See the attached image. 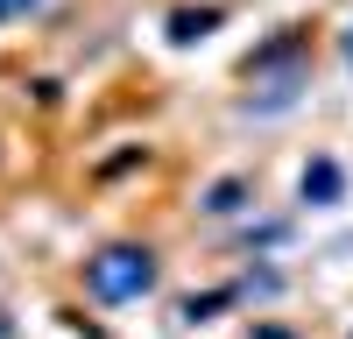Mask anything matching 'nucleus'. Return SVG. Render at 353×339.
Returning <instances> with one entry per match:
<instances>
[{"label": "nucleus", "instance_id": "nucleus-4", "mask_svg": "<svg viewBox=\"0 0 353 339\" xmlns=\"http://www.w3.org/2000/svg\"><path fill=\"white\" fill-rule=\"evenodd\" d=\"M269 297H283V276L276 269H248L241 282H233V304H269Z\"/></svg>", "mask_w": 353, "mask_h": 339}, {"label": "nucleus", "instance_id": "nucleus-1", "mask_svg": "<svg viewBox=\"0 0 353 339\" xmlns=\"http://www.w3.org/2000/svg\"><path fill=\"white\" fill-rule=\"evenodd\" d=\"M156 290V247L141 240H106L85 254V297H92L99 311H128Z\"/></svg>", "mask_w": 353, "mask_h": 339}, {"label": "nucleus", "instance_id": "nucleus-7", "mask_svg": "<svg viewBox=\"0 0 353 339\" xmlns=\"http://www.w3.org/2000/svg\"><path fill=\"white\" fill-rule=\"evenodd\" d=\"M43 0H0V21H14V14H36Z\"/></svg>", "mask_w": 353, "mask_h": 339}, {"label": "nucleus", "instance_id": "nucleus-3", "mask_svg": "<svg viewBox=\"0 0 353 339\" xmlns=\"http://www.w3.org/2000/svg\"><path fill=\"white\" fill-rule=\"evenodd\" d=\"M219 28V8H176L170 14V43H198V36H212Z\"/></svg>", "mask_w": 353, "mask_h": 339}, {"label": "nucleus", "instance_id": "nucleus-5", "mask_svg": "<svg viewBox=\"0 0 353 339\" xmlns=\"http://www.w3.org/2000/svg\"><path fill=\"white\" fill-rule=\"evenodd\" d=\"M283 240H290V226H283V219H261V226L248 219V226H241V247H283Z\"/></svg>", "mask_w": 353, "mask_h": 339}, {"label": "nucleus", "instance_id": "nucleus-8", "mask_svg": "<svg viewBox=\"0 0 353 339\" xmlns=\"http://www.w3.org/2000/svg\"><path fill=\"white\" fill-rule=\"evenodd\" d=\"M254 339H297V332H290V325H261Z\"/></svg>", "mask_w": 353, "mask_h": 339}, {"label": "nucleus", "instance_id": "nucleus-2", "mask_svg": "<svg viewBox=\"0 0 353 339\" xmlns=\"http://www.w3.org/2000/svg\"><path fill=\"white\" fill-rule=\"evenodd\" d=\"M297 191H304V205H339V198H346V177H339L332 156H311L304 177H297Z\"/></svg>", "mask_w": 353, "mask_h": 339}, {"label": "nucleus", "instance_id": "nucleus-6", "mask_svg": "<svg viewBox=\"0 0 353 339\" xmlns=\"http://www.w3.org/2000/svg\"><path fill=\"white\" fill-rule=\"evenodd\" d=\"M241 198H248V177H226V184H212V191H205V212H233Z\"/></svg>", "mask_w": 353, "mask_h": 339}, {"label": "nucleus", "instance_id": "nucleus-9", "mask_svg": "<svg viewBox=\"0 0 353 339\" xmlns=\"http://www.w3.org/2000/svg\"><path fill=\"white\" fill-rule=\"evenodd\" d=\"M339 56H346V64H353V28H346V36H339Z\"/></svg>", "mask_w": 353, "mask_h": 339}]
</instances>
